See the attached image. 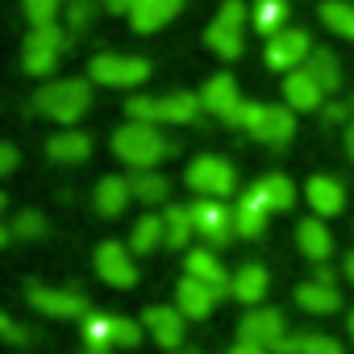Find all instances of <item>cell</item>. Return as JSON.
<instances>
[{
  "instance_id": "obj_1",
  "label": "cell",
  "mask_w": 354,
  "mask_h": 354,
  "mask_svg": "<svg viewBox=\"0 0 354 354\" xmlns=\"http://www.w3.org/2000/svg\"><path fill=\"white\" fill-rule=\"evenodd\" d=\"M113 154L121 162H129L133 171H154L167 154H171V142L158 133V125H146V121H129L113 133Z\"/></svg>"
},
{
  "instance_id": "obj_2",
  "label": "cell",
  "mask_w": 354,
  "mask_h": 354,
  "mask_svg": "<svg viewBox=\"0 0 354 354\" xmlns=\"http://www.w3.org/2000/svg\"><path fill=\"white\" fill-rule=\"evenodd\" d=\"M205 100L192 92H171V96H129L125 100V117L129 121H146V125H192L201 117Z\"/></svg>"
},
{
  "instance_id": "obj_3",
  "label": "cell",
  "mask_w": 354,
  "mask_h": 354,
  "mask_svg": "<svg viewBox=\"0 0 354 354\" xmlns=\"http://www.w3.org/2000/svg\"><path fill=\"white\" fill-rule=\"evenodd\" d=\"M242 133H250L254 142H267V146H283V142H292V133H296V109H288V104H254V100H246L242 109H238V121H234Z\"/></svg>"
},
{
  "instance_id": "obj_4",
  "label": "cell",
  "mask_w": 354,
  "mask_h": 354,
  "mask_svg": "<svg viewBox=\"0 0 354 354\" xmlns=\"http://www.w3.org/2000/svg\"><path fill=\"white\" fill-rule=\"evenodd\" d=\"M92 104V84L88 80H59V84H46L38 96H34V109L50 121H59L63 129H71Z\"/></svg>"
},
{
  "instance_id": "obj_5",
  "label": "cell",
  "mask_w": 354,
  "mask_h": 354,
  "mask_svg": "<svg viewBox=\"0 0 354 354\" xmlns=\"http://www.w3.org/2000/svg\"><path fill=\"white\" fill-rule=\"evenodd\" d=\"M63 46H67V38H63L59 26H30V34H26V42H21V71H26V75H46V71H55Z\"/></svg>"
},
{
  "instance_id": "obj_6",
  "label": "cell",
  "mask_w": 354,
  "mask_h": 354,
  "mask_svg": "<svg viewBox=\"0 0 354 354\" xmlns=\"http://www.w3.org/2000/svg\"><path fill=\"white\" fill-rule=\"evenodd\" d=\"M242 26H246V5L242 0H225V5L217 9L205 42L217 59H238L242 55Z\"/></svg>"
},
{
  "instance_id": "obj_7",
  "label": "cell",
  "mask_w": 354,
  "mask_h": 354,
  "mask_svg": "<svg viewBox=\"0 0 354 354\" xmlns=\"http://www.w3.org/2000/svg\"><path fill=\"white\" fill-rule=\"evenodd\" d=\"M184 180H188V188H192L196 196H217V201H221V196L234 192V167H230L225 158H217V154H201V158L188 162Z\"/></svg>"
},
{
  "instance_id": "obj_8",
  "label": "cell",
  "mask_w": 354,
  "mask_h": 354,
  "mask_svg": "<svg viewBox=\"0 0 354 354\" xmlns=\"http://www.w3.org/2000/svg\"><path fill=\"white\" fill-rule=\"evenodd\" d=\"M88 75L104 88H138L150 75V63L133 59V55H96L88 63Z\"/></svg>"
},
{
  "instance_id": "obj_9",
  "label": "cell",
  "mask_w": 354,
  "mask_h": 354,
  "mask_svg": "<svg viewBox=\"0 0 354 354\" xmlns=\"http://www.w3.org/2000/svg\"><path fill=\"white\" fill-rule=\"evenodd\" d=\"M192 209V221H196V234L205 238V242H213V246H225L234 234H238V225H234V209H225L217 196H201L196 205H188Z\"/></svg>"
},
{
  "instance_id": "obj_10",
  "label": "cell",
  "mask_w": 354,
  "mask_h": 354,
  "mask_svg": "<svg viewBox=\"0 0 354 354\" xmlns=\"http://www.w3.org/2000/svg\"><path fill=\"white\" fill-rule=\"evenodd\" d=\"M283 337H288V321H283L279 308H254V313H246L242 325H238V342H246V346L275 350Z\"/></svg>"
},
{
  "instance_id": "obj_11",
  "label": "cell",
  "mask_w": 354,
  "mask_h": 354,
  "mask_svg": "<svg viewBox=\"0 0 354 354\" xmlns=\"http://www.w3.org/2000/svg\"><path fill=\"white\" fill-rule=\"evenodd\" d=\"M308 55H313V42L304 30H279L275 38H267V67L271 71H300Z\"/></svg>"
},
{
  "instance_id": "obj_12",
  "label": "cell",
  "mask_w": 354,
  "mask_h": 354,
  "mask_svg": "<svg viewBox=\"0 0 354 354\" xmlns=\"http://www.w3.org/2000/svg\"><path fill=\"white\" fill-rule=\"evenodd\" d=\"M96 275L109 288H133L138 283V267H133V250L121 242H100L96 246Z\"/></svg>"
},
{
  "instance_id": "obj_13",
  "label": "cell",
  "mask_w": 354,
  "mask_h": 354,
  "mask_svg": "<svg viewBox=\"0 0 354 354\" xmlns=\"http://www.w3.org/2000/svg\"><path fill=\"white\" fill-rule=\"evenodd\" d=\"M26 300L46 313V317H88V300L80 292H67V288H42V283H30Z\"/></svg>"
},
{
  "instance_id": "obj_14",
  "label": "cell",
  "mask_w": 354,
  "mask_h": 354,
  "mask_svg": "<svg viewBox=\"0 0 354 354\" xmlns=\"http://www.w3.org/2000/svg\"><path fill=\"white\" fill-rule=\"evenodd\" d=\"M201 100H205V113H213V117H221V121H238V109L246 104L242 96H238V84H234V75H213L205 88H201Z\"/></svg>"
},
{
  "instance_id": "obj_15",
  "label": "cell",
  "mask_w": 354,
  "mask_h": 354,
  "mask_svg": "<svg viewBox=\"0 0 354 354\" xmlns=\"http://www.w3.org/2000/svg\"><path fill=\"white\" fill-rule=\"evenodd\" d=\"M184 313L180 308H167V304H150L146 313H142V325L150 329V337L162 346V350H175L184 342Z\"/></svg>"
},
{
  "instance_id": "obj_16",
  "label": "cell",
  "mask_w": 354,
  "mask_h": 354,
  "mask_svg": "<svg viewBox=\"0 0 354 354\" xmlns=\"http://www.w3.org/2000/svg\"><path fill=\"white\" fill-rule=\"evenodd\" d=\"M217 300H221V292L209 288V283H201V279H192V275H184L180 288H175V308H180L188 321H205Z\"/></svg>"
},
{
  "instance_id": "obj_17",
  "label": "cell",
  "mask_w": 354,
  "mask_h": 354,
  "mask_svg": "<svg viewBox=\"0 0 354 354\" xmlns=\"http://www.w3.org/2000/svg\"><path fill=\"white\" fill-rule=\"evenodd\" d=\"M180 9H184V0H133L129 26H133V34H154L167 21H175V13H180Z\"/></svg>"
},
{
  "instance_id": "obj_18",
  "label": "cell",
  "mask_w": 354,
  "mask_h": 354,
  "mask_svg": "<svg viewBox=\"0 0 354 354\" xmlns=\"http://www.w3.org/2000/svg\"><path fill=\"white\" fill-rule=\"evenodd\" d=\"M184 271H188L192 279L217 288L221 296H234V279L225 275V267H221V259H217L213 250H188V254H184Z\"/></svg>"
},
{
  "instance_id": "obj_19",
  "label": "cell",
  "mask_w": 354,
  "mask_h": 354,
  "mask_svg": "<svg viewBox=\"0 0 354 354\" xmlns=\"http://www.w3.org/2000/svg\"><path fill=\"white\" fill-rule=\"evenodd\" d=\"M304 196H308L317 217H337L342 205H346V188L337 180H329V175H313V180L304 184Z\"/></svg>"
},
{
  "instance_id": "obj_20",
  "label": "cell",
  "mask_w": 354,
  "mask_h": 354,
  "mask_svg": "<svg viewBox=\"0 0 354 354\" xmlns=\"http://www.w3.org/2000/svg\"><path fill=\"white\" fill-rule=\"evenodd\" d=\"M296 242H300V254H308L313 263H325L333 254V234H329V225L317 213L296 225Z\"/></svg>"
},
{
  "instance_id": "obj_21",
  "label": "cell",
  "mask_w": 354,
  "mask_h": 354,
  "mask_svg": "<svg viewBox=\"0 0 354 354\" xmlns=\"http://www.w3.org/2000/svg\"><path fill=\"white\" fill-rule=\"evenodd\" d=\"M250 192L271 209V213H288L296 205V184L288 180V175H263V180L250 184Z\"/></svg>"
},
{
  "instance_id": "obj_22",
  "label": "cell",
  "mask_w": 354,
  "mask_h": 354,
  "mask_svg": "<svg viewBox=\"0 0 354 354\" xmlns=\"http://www.w3.org/2000/svg\"><path fill=\"white\" fill-rule=\"evenodd\" d=\"M321 84L300 67V71H288V80H283V100H288V109H296V113H308V109H317L321 104Z\"/></svg>"
},
{
  "instance_id": "obj_23",
  "label": "cell",
  "mask_w": 354,
  "mask_h": 354,
  "mask_svg": "<svg viewBox=\"0 0 354 354\" xmlns=\"http://www.w3.org/2000/svg\"><path fill=\"white\" fill-rule=\"evenodd\" d=\"M267 217H271V209L246 188L242 196H238V205H234V225H238V238H259L263 230H267Z\"/></svg>"
},
{
  "instance_id": "obj_24",
  "label": "cell",
  "mask_w": 354,
  "mask_h": 354,
  "mask_svg": "<svg viewBox=\"0 0 354 354\" xmlns=\"http://www.w3.org/2000/svg\"><path fill=\"white\" fill-rule=\"evenodd\" d=\"M296 304L304 313H337L342 308V292L333 283H321V279H304L296 288Z\"/></svg>"
},
{
  "instance_id": "obj_25",
  "label": "cell",
  "mask_w": 354,
  "mask_h": 354,
  "mask_svg": "<svg viewBox=\"0 0 354 354\" xmlns=\"http://www.w3.org/2000/svg\"><path fill=\"white\" fill-rule=\"evenodd\" d=\"M129 196H133L129 180H121V175H104V180L96 184V213L100 217H121Z\"/></svg>"
},
{
  "instance_id": "obj_26",
  "label": "cell",
  "mask_w": 354,
  "mask_h": 354,
  "mask_svg": "<svg viewBox=\"0 0 354 354\" xmlns=\"http://www.w3.org/2000/svg\"><path fill=\"white\" fill-rule=\"evenodd\" d=\"M46 154L55 162H84L92 154V138L80 133V129H59L50 142H46Z\"/></svg>"
},
{
  "instance_id": "obj_27",
  "label": "cell",
  "mask_w": 354,
  "mask_h": 354,
  "mask_svg": "<svg viewBox=\"0 0 354 354\" xmlns=\"http://www.w3.org/2000/svg\"><path fill=\"white\" fill-rule=\"evenodd\" d=\"M267 288H271V275H267V267H259V263H246V267L234 275V300H242V304H259V300L267 296Z\"/></svg>"
},
{
  "instance_id": "obj_28",
  "label": "cell",
  "mask_w": 354,
  "mask_h": 354,
  "mask_svg": "<svg viewBox=\"0 0 354 354\" xmlns=\"http://www.w3.org/2000/svg\"><path fill=\"white\" fill-rule=\"evenodd\" d=\"M162 242H167V225H162L158 213H146V217L133 221V234H129V250H133V254H150V250L162 246Z\"/></svg>"
},
{
  "instance_id": "obj_29",
  "label": "cell",
  "mask_w": 354,
  "mask_h": 354,
  "mask_svg": "<svg viewBox=\"0 0 354 354\" xmlns=\"http://www.w3.org/2000/svg\"><path fill=\"white\" fill-rule=\"evenodd\" d=\"M304 71L321 84V92H337V88H342V67H337L333 50H317V46H313V55L304 59Z\"/></svg>"
},
{
  "instance_id": "obj_30",
  "label": "cell",
  "mask_w": 354,
  "mask_h": 354,
  "mask_svg": "<svg viewBox=\"0 0 354 354\" xmlns=\"http://www.w3.org/2000/svg\"><path fill=\"white\" fill-rule=\"evenodd\" d=\"M162 225H167V246H171V250H188V242H192V234H196L192 209L171 205V209H167V217H162Z\"/></svg>"
},
{
  "instance_id": "obj_31",
  "label": "cell",
  "mask_w": 354,
  "mask_h": 354,
  "mask_svg": "<svg viewBox=\"0 0 354 354\" xmlns=\"http://www.w3.org/2000/svg\"><path fill=\"white\" fill-rule=\"evenodd\" d=\"M129 188H133V201H142V205H162L167 192H171L167 175H158V171H133Z\"/></svg>"
},
{
  "instance_id": "obj_32",
  "label": "cell",
  "mask_w": 354,
  "mask_h": 354,
  "mask_svg": "<svg viewBox=\"0 0 354 354\" xmlns=\"http://www.w3.org/2000/svg\"><path fill=\"white\" fill-rule=\"evenodd\" d=\"M254 30L263 34V38H275L279 30H288L283 21H288V0H254Z\"/></svg>"
},
{
  "instance_id": "obj_33",
  "label": "cell",
  "mask_w": 354,
  "mask_h": 354,
  "mask_svg": "<svg viewBox=\"0 0 354 354\" xmlns=\"http://www.w3.org/2000/svg\"><path fill=\"white\" fill-rule=\"evenodd\" d=\"M321 21L333 34H342V38L354 42V5H350V0H325V5H321Z\"/></svg>"
},
{
  "instance_id": "obj_34",
  "label": "cell",
  "mask_w": 354,
  "mask_h": 354,
  "mask_svg": "<svg viewBox=\"0 0 354 354\" xmlns=\"http://www.w3.org/2000/svg\"><path fill=\"white\" fill-rule=\"evenodd\" d=\"M84 342H88V350H113V313H88Z\"/></svg>"
},
{
  "instance_id": "obj_35",
  "label": "cell",
  "mask_w": 354,
  "mask_h": 354,
  "mask_svg": "<svg viewBox=\"0 0 354 354\" xmlns=\"http://www.w3.org/2000/svg\"><path fill=\"white\" fill-rule=\"evenodd\" d=\"M59 5H63V0H21V13H26L30 26H59L55 21L59 17Z\"/></svg>"
},
{
  "instance_id": "obj_36",
  "label": "cell",
  "mask_w": 354,
  "mask_h": 354,
  "mask_svg": "<svg viewBox=\"0 0 354 354\" xmlns=\"http://www.w3.org/2000/svg\"><path fill=\"white\" fill-rule=\"evenodd\" d=\"M296 354H342V342L329 333H296Z\"/></svg>"
},
{
  "instance_id": "obj_37",
  "label": "cell",
  "mask_w": 354,
  "mask_h": 354,
  "mask_svg": "<svg viewBox=\"0 0 354 354\" xmlns=\"http://www.w3.org/2000/svg\"><path fill=\"white\" fill-rule=\"evenodd\" d=\"M138 337H142L138 321H129V317H117V313H113V346H117V350H129V346H138Z\"/></svg>"
},
{
  "instance_id": "obj_38",
  "label": "cell",
  "mask_w": 354,
  "mask_h": 354,
  "mask_svg": "<svg viewBox=\"0 0 354 354\" xmlns=\"http://www.w3.org/2000/svg\"><path fill=\"white\" fill-rule=\"evenodd\" d=\"M9 230H13V238H42L46 234V221H42V213H21Z\"/></svg>"
},
{
  "instance_id": "obj_39",
  "label": "cell",
  "mask_w": 354,
  "mask_h": 354,
  "mask_svg": "<svg viewBox=\"0 0 354 354\" xmlns=\"http://www.w3.org/2000/svg\"><path fill=\"white\" fill-rule=\"evenodd\" d=\"M67 21L71 30H84L92 21V0H67Z\"/></svg>"
},
{
  "instance_id": "obj_40",
  "label": "cell",
  "mask_w": 354,
  "mask_h": 354,
  "mask_svg": "<svg viewBox=\"0 0 354 354\" xmlns=\"http://www.w3.org/2000/svg\"><path fill=\"white\" fill-rule=\"evenodd\" d=\"M0 333H5V342H13V346H21V342H26V329H21L13 317H0Z\"/></svg>"
},
{
  "instance_id": "obj_41",
  "label": "cell",
  "mask_w": 354,
  "mask_h": 354,
  "mask_svg": "<svg viewBox=\"0 0 354 354\" xmlns=\"http://www.w3.org/2000/svg\"><path fill=\"white\" fill-rule=\"evenodd\" d=\"M350 117H354L350 104H329V109H325V121H350Z\"/></svg>"
},
{
  "instance_id": "obj_42",
  "label": "cell",
  "mask_w": 354,
  "mask_h": 354,
  "mask_svg": "<svg viewBox=\"0 0 354 354\" xmlns=\"http://www.w3.org/2000/svg\"><path fill=\"white\" fill-rule=\"evenodd\" d=\"M13 167H17V146H5V150H0V171L9 175Z\"/></svg>"
},
{
  "instance_id": "obj_43",
  "label": "cell",
  "mask_w": 354,
  "mask_h": 354,
  "mask_svg": "<svg viewBox=\"0 0 354 354\" xmlns=\"http://www.w3.org/2000/svg\"><path fill=\"white\" fill-rule=\"evenodd\" d=\"M100 5H104L109 13H129V9H133V0H100Z\"/></svg>"
},
{
  "instance_id": "obj_44",
  "label": "cell",
  "mask_w": 354,
  "mask_h": 354,
  "mask_svg": "<svg viewBox=\"0 0 354 354\" xmlns=\"http://www.w3.org/2000/svg\"><path fill=\"white\" fill-rule=\"evenodd\" d=\"M225 354H271V350H263V346H246V342H238L234 350H225Z\"/></svg>"
},
{
  "instance_id": "obj_45",
  "label": "cell",
  "mask_w": 354,
  "mask_h": 354,
  "mask_svg": "<svg viewBox=\"0 0 354 354\" xmlns=\"http://www.w3.org/2000/svg\"><path fill=\"white\" fill-rule=\"evenodd\" d=\"M346 154H350V158H354V117H350V121H346Z\"/></svg>"
},
{
  "instance_id": "obj_46",
  "label": "cell",
  "mask_w": 354,
  "mask_h": 354,
  "mask_svg": "<svg viewBox=\"0 0 354 354\" xmlns=\"http://www.w3.org/2000/svg\"><path fill=\"white\" fill-rule=\"evenodd\" d=\"M346 279H350V283H354V250H350V254H346Z\"/></svg>"
},
{
  "instance_id": "obj_47",
  "label": "cell",
  "mask_w": 354,
  "mask_h": 354,
  "mask_svg": "<svg viewBox=\"0 0 354 354\" xmlns=\"http://www.w3.org/2000/svg\"><path fill=\"white\" fill-rule=\"evenodd\" d=\"M346 325H350V342H354V308H350V321Z\"/></svg>"
},
{
  "instance_id": "obj_48",
  "label": "cell",
  "mask_w": 354,
  "mask_h": 354,
  "mask_svg": "<svg viewBox=\"0 0 354 354\" xmlns=\"http://www.w3.org/2000/svg\"><path fill=\"white\" fill-rule=\"evenodd\" d=\"M88 354H109V350H88Z\"/></svg>"
}]
</instances>
